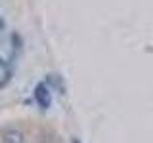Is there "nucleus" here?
<instances>
[{
	"label": "nucleus",
	"instance_id": "1",
	"mask_svg": "<svg viewBox=\"0 0 153 143\" xmlns=\"http://www.w3.org/2000/svg\"><path fill=\"white\" fill-rule=\"evenodd\" d=\"M35 101L38 103V107H42V109L50 107V92H48L46 84H38L35 88Z\"/></svg>",
	"mask_w": 153,
	"mask_h": 143
},
{
	"label": "nucleus",
	"instance_id": "2",
	"mask_svg": "<svg viewBox=\"0 0 153 143\" xmlns=\"http://www.w3.org/2000/svg\"><path fill=\"white\" fill-rule=\"evenodd\" d=\"M2 143H23V132L17 128H8L2 133Z\"/></svg>",
	"mask_w": 153,
	"mask_h": 143
},
{
	"label": "nucleus",
	"instance_id": "3",
	"mask_svg": "<svg viewBox=\"0 0 153 143\" xmlns=\"http://www.w3.org/2000/svg\"><path fill=\"white\" fill-rule=\"evenodd\" d=\"M73 143H79V141H76V139H73Z\"/></svg>",
	"mask_w": 153,
	"mask_h": 143
}]
</instances>
